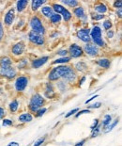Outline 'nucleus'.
Segmentation results:
<instances>
[{
  "label": "nucleus",
  "instance_id": "obj_1",
  "mask_svg": "<svg viewBox=\"0 0 122 146\" xmlns=\"http://www.w3.org/2000/svg\"><path fill=\"white\" fill-rule=\"evenodd\" d=\"M46 104V99L43 97V95L40 92H35L31 95V97L29 99V102H28L27 108H28V111L30 113L34 114L38 110L43 108Z\"/></svg>",
  "mask_w": 122,
  "mask_h": 146
},
{
  "label": "nucleus",
  "instance_id": "obj_2",
  "mask_svg": "<svg viewBox=\"0 0 122 146\" xmlns=\"http://www.w3.org/2000/svg\"><path fill=\"white\" fill-rule=\"evenodd\" d=\"M90 39H91V42L98 46L99 48H104L107 45L103 38L102 27L98 25L93 26L92 29H90Z\"/></svg>",
  "mask_w": 122,
  "mask_h": 146
},
{
  "label": "nucleus",
  "instance_id": "obj_3",
  "mask_svg": "<svg viewBox=\"0 0 122 146\" xmlns=\"http://www.w3.org/2000/svg\"><path fill=\"white\" fill-rule=\"evenodd\" d=\"M29 27L31 29V31L40 34V35L45 36L47 33V29L43 24L42 19L40 18L39 15L34 14L31 16L29 19Z\"/></svg>",
  "mask_w": 122,
  "mask_h": 146
},
{
  "label": "nucleus",
  "instance_id": "obj_4",
  "mask_svg": "<svg viewBox=\"0 0 122 146\" xmlns=\"http://www.w3.org/2000/svg\"><path fill=\"white\" fill-rule=\"evenodd\" d=\"M69 65H56V66L53 67L50 72L48 74V81L50 82H56L58 80H60L62 78V76H64V74L66 73V71L68 70Z\"/></svg>",
  "mask_w": 122,
  "mask_h": 146
},
{
  "label": "nucleus",
  "instance_id": "obj_5",
  "mask_svg": "<svg viewBox=\"0 0 122 146\" xmlns=\"http://www.w3.org/2000/svg\"><path fill=\"white\" fill-rule=\"evenodd\" d=\"M28 84H29V77L26 76H17L14 80V89L19 94H22L26 91Z\"/></svg>",
  "mask_w": 122,
  "mask_h": 146
},
{
  "label": "nucleus",
  "instance_id": "obj_6",
  "mask_svg": "<svg viewBox=\"0 0 122 146\" xmlns=\"http://www.w3.org/2000/svg\"><path fill=\"white\" fill-rule=\"evenodd\" d=\"M78 74L75 72V70L73 69V67L71 65H69L68 70L66 71V73L64 74V76H62V80H64L66 83H68L69 85H73V84L77 83L78 80Z\"/></svg>",
  "mask_w": 122,
  "mask_h": 146
},
{
  "label": "nucleus",
  "instance_id": "obj_7",
  "mask_svg": "<svg viewBox=\"0 0 122 146\" xmlns=\"http://www.w3.org/2000/svg\"><path fill=\"white\" fill-rule=\"evenodd\" d=\"M27 37H28V41L36 46H44L46 43L45 36L40 35V34L31 31V30L27 33Z\"/></svg>",
  "mask_w": 122,
  "mask_h": 146
},
{
  "label": "nucleus",
  "instance_id": "obj_8",
  "mask_svg": "<svg viewBox=\"0 0 122 146\" xmlns=\"http://www.w3.org/2000/svg\"><path fill=\"white\" fill-rule=\"evenodd\" d=\"M68 53L70 55V57L73 58H82L83 56L84 55V50H83V46L79 45L78 43H71L70 46L68 48Z\"/></svg>",
  "mask_w": 122,
  "mask_h": 146
},
{
  "label": "nucleus",
  "instance_id": "obj_9",
  "mask_svg": "<svg viewBox=\"0 0 122 146\" xmlns=\"http://www.w3.org/2000/svg\"><path fill=\"white\" fill-rule=\"evenodd\" d=\"M18 71L16 69V67H8L4 68V69H0V77L6 78L8 80H12L15 79L17 77Z\"/></svg>",
  "mask_w": 122,
  "mask_h": 146
},
{
  "label": "nucleus",
  "instance_id": "obj_10",
  "mask_svg": "<svg viewBox=\"0 0 122 146\" xmlns=\"http://www.w3.org/2000/svg\"><path fill=\"white\" fill-rule=\"evenodd\" d=\"M83 50L84 54L91 58H96L100 55V48L93 42L84 43V45L83 46Z\"/></svg>",
  "mask_w": 122,
  "mask_h": 146
},
{
  "label": "nucleus",
  "instance_id": "obj_11",
  "mask_svg": "<svg viewBox=\"0 0 122 146\" xmlns=\"http://www.w3.org/2000/svg\"><path fill=\"white\" fill-rule=\"evenodd\" d=\"M15 17H16V11L15 8H11L7 11L5 13L4 17H3V25H5V27H11L14 23Z\"/></svg>",
  "mask_w": 122,
  "mask_h": 146
},
{
  "label": "nucleus",
  "instance_id": "obj_12",
  "mask_svg": "<svg viewBox=\"0 0 122 146\" xmlns=\"http://www.w3.org/2000/svg\"><path fill=\"white\" fill-rule=\"evenodd\" d=\"M76 38L84 43L91 42L89 27H81L76 31Z\"/></svg>",
  "mask_w": 122,
  "mask_h": 146
},
{
  "label": "nucleus",
  "instance_id": "obj_13",
  "mask_svg": "<svg viewBox=\"0 0 122 146\" xmlns=\"http://www.w3.org/2000/svg\"><path fill=\"white\" fill-rule=\"evenodd\" d=\"M26 48V42L24 41H20V42H17L16 43H14V44L11 46V52L14 57H22V56L24 54Z\"/></svg>",
  "mask_w": 122,
  "mask_h": 146
},
{
  "label": "nucleus",
  "instance_id": "obj_14",
  "mask_svg": "<svg viewBox=\"0 0 122 146\" xmlns=\"http://www.w3.org/2000/svg\"><path fill=\"white\" fill-rule=\"evenodd\" d=\"M56 95L55 86L53 82H46L44 84V92H43V97L45 99H53Z\"/></svg>",
  "mask_w": 122,
  "mask_h": 146
},
{
  "label": "nucleus",
  "instance_id": "obj_15",
  "mask_svg": "<svg viewBox=\"0 0 122 146\" xmlns=\"http://www.w3.org/2000/svg\"><path fill=\"white\" fill-rule=\"evenodd\" d=\"M49 60H50L49 56H43V57L33 58L30 62V67L32 68V69H40V67L44 66V65L49 61Z\"/></svg>",
  "mask_w": 122,
  "mask_h": 146
},
{
  "label": "nucleus",
  "instance_id": "obj_16",
  "mask_svg": "<svg viewBox=\"0 0 122 146\" xmlns=\"http://www.w3.org/2000/svg\"><path fill=\"white\" fill-rule=\"evenodd\" d=\"M73 15L77 19H79L80 21H86L87 20V15L86 13V10L83 6L79 5L78 7L73 9Z\"/></svg>",
  "mask_w": 122,
  "mask_h": 146
},
{
  "label": "nucleus",
  "instance_id": "obj_17",
  "mask_svg": "<svg viewBox=\"0 0 122 146\" xmlns=\"http://www.w3.org/2000/svg\"><path fill=\"white\" fill-rule=\"evenodd\" d=\"M34 119V116L32 113H30L29 111H27V112H24L20 114L18 116V119L17 121L20 123H23V125H26V123H29L33 121Z\"/></svg>",
  "mask_w": 122,
  "mask_h": 146
},
{
  "label": "nucleus",
  "instance_id": "obj_18",
  "mask_svg": "<svg viewBox=\"0 0 122 146\" xmlns=\"http://www.w3.org/2000/svg\"><path fill=\"white\" fill-rule=\"evenodd\" d=\"M93 11L96 13L105 15L106 12L108 11V6L103 2H97L93 6Z\"/></svg>",
  "mask_w": 122,
  "mask_h": 146
},
{
  "label": "nucleus",
  "instance_id": "obj_19",
  "mask_svg": "<svg viewBox=\"0 0 122 146\" xmlns=\"http://www.w3.org/2000/svg\"><path fill=\"white\" fill-rule=\"evenodd\" d=\"M73 69L75 70L76 73L84 74L87 72V70H88V65H87L86 61L80 60V61H77V62L74 64Z\"/></svg>",
  "mask_w": 122,
  "mask_h": 146
},
{
  "label": "nucleus",
  "instance_id": "obj_20",
  "mask_svg": "<svg viewBox=\"0 0 122 146\" xmlns=\"http://www.w3.org/2000/svg\"><path fill=\"white\" fill-rule=\"evenodd\" d=\"M13 66V60L11 58L8 56H2L0 57V69H4V68L11 67Z\"/></svg>",
  "mask_w": 122,
  "mask_h": 146
},
{
  "label": "nucleus",
  "instance_id": "obj_21",
  "mask_svg": "<svg viewBox=\"0 0 122 146\" xmlns=\"http://www.w3.org/2000/svg\"><path fill=\"white\" fill-rule=\"evenodd\" d=\"M96 64L98 65L99 67L102 68V69H109L112 64V61L110 58H98L96 60Z\"/></svg>",
  "mask_w": 122,
  "mask_h": 146
},
{
  "label": "nucleus",
  "instance_id": "obj_22",
  "mask_svg": "<svg viewBox=\"0 0 122 146\" xmlns=\"http://www.w3.org/2000/svg\"><path fill=\"white\" fill-rule=\"evenodd\" d=\"M47 4L46 0H33L30 2V8L33 12H37L42 6Z\"/></svg>",
  "mask_w": 122,
  "mask_h": 146
},
{
  "label": "nucleus",
  "instance_id": "obj_23",
  "mask_svg": "<svg viewBox=\"0 0 122 146\" xmlns=\"http://www.w3.org/2000/svg\"><path fill=\"white\" fill-rule=\"evenodd\" d=\"M55 86L56 87V89H57L59 94H66V92L69 91V88H70V85H69L68 83H66L64 80H62V79L56 81V84Z\"/></svg>",
  "mask_w": 122,
  "mask_h": 146
},
{
  "label": "nucleus",
  "instance_id": "obj_24",
  "mask_svg": "<svg viewBox=\"0 0 122 146\" xmlns=\"http://www.w3.org/2000/svg\"><path fill=\"white\" fill-rule=\"evenodd\" d=\"M40 14H42L44 18H46V19H49V18L51 17L53 14H54L53 9H52V7L50 5L42 6V7L40 9Z\"/></svg>",
  "mask_w": 122,
  "mask_h": 146
},
{
  "label": "nucleus",
  "instance_id": "obj_25",
  "mask_svg": "<svg viewBox=\"0 0 122 146\" xmlns=\"http://www.w3.org/2000/svg\"><path fill=\"white\" fill-rule=\"evenodd\" d=\"M19 107H20V102H19V100L17 98H14L9 102V104L8 106V108H9V111L11 114H15L18 111Z\"/></svg>",
  "mask_w": 122,
  "mask_h": 146
},
{
  "label": "nucleus",
  "instance_id": "obj_26",
  "mask_svg": "<svg viewBox=\"0 0 122 146\" xmlns=\"http://www.w3.org/2000/svg\"><path fill=\"white\" fill-rule=\"evenodd\" d=\"M29 5V1L28 0H19L15 4V11L17 12H23L26 11V9Z\"/></svg>",
  "mask_w": 122,
  "mask_h": 146
},
{
  "label": "nucleus",
  "instance_id": "obj_27",
  "mask_svg": "<svg viewBox=\"0 0 122 146\" xmlns=\"http://www.w3.org/2000/svg\"><path fill=\"white\" fill-rule=\"evenodd\" d=\"M71 61V58L70 56H66V57H62V58H55V60H53L51 64L52 65H66L69 64Z\"/></svg>",
  "mask_w": 122,
  "mask_h": 146
},
{
  "label": "nucleus",
  "instance_id": "obj_28",
  "mask_svg": "<svg viewBox=\"0 0 122 146\" xmlns=\"http://www.w3.org/2000/svg\"><path fill=\"white\" fill-rule=\"evenodd\" d=\"M119 120H120V118H119V117L115 118V120H113V121H112V123H111L108 126H106V127H104V128H102V132L103 133V134H108V133H110V132L112 131V130L114 129L115 127L118 125V123H119Z\"/></svg>",
  "mask_w": 122,
  "mask_h": 146
},
{
  "label": "nucleus",
  "instance_id": "obj_29",
  "mask_svg": "<svg viewBox=\"0 0 122 146\" xmlns=\"http://www.w3.org/2000/svg\"><path fill=\"white\" fill-rule=\"evenodd\" d=\"M50 6L52 7L54 13L60 14V15H61V13L64 11V10L66 9L63 5L60 4V3H57V2H53V3H51V4H50Z\"/></svg>",
  "mask_w": 122,
  "mask_h": 146
},
{
  "label": "nucleus",
  "instance_id": "obj_30",
  "mask_svg": "<svg viewBox=\"0 0 122 146\" xmlns=\"http://www.w3.org/2000/svg\"><path fill=\"white\" fill-rule=\"evenodd\" d=\"M112 121H113L112 115L111 114H105L104 116H103L102 120L100 122V125H101V126H102V129L104 128V127H106V126H108L112 123Z\"/></svg>",
  "mask_w": 122,
  "mask_h": 146
},
{
  "label": "nucleus",
  "instance_id": "obj_31",
  "mask_svg": "<svg viewBox=\"0 0 122 146\" xmlns=\"http://www.w3.org/2000/svg\"><path fill=\"white\" fill-rule=\"evenodd\" d=\"M49 21H50V23L52 25H54V26H58V25H60V23L62 22V17L60 14L54 13L49 18Z\"/></svg>",
  "mask_w": 122,
  "mask_h": 146
},
{
  "label": "nucleus",
  "instance_id": "obj_32",
  "mask_svg": "<svg viewBox=\"0 0 122 146\" xmlns=\"http://www.w3.org/2000/svg\"><path fill=\"white\" fill-rule=\"evenodd\" d=\"M60 4H62L63 6L64 5L67 6V7H69V8L74 9V8H76L80 5V2L76 1V0H62Z\"/></svg>",
  "mask_w": 122,
  "mask_h": 146
},
{
  "label": "nucleus",
  "instance_id": "obj_33",
  "mask_svg": "<svg viewBox=\"0 0 122 146\" xmlns=\"http://www.w3.org/2000/svg\"><path fill=\"white\" fill-rule=\"evenodd\" d=\"M28 58H22L20 60H18L17 62V69L18 70H23V69H26V68L28 66Z\"/></svg>",
  "mask_w": 122,
  "mask_h": 146
},
{
  "label": "nucleus",
  "instance_id": "obj_34",
  "mask_svg": "<svg viewBox=\"0 0 122 146\" xmlns=\"http://www.w3.org/2000/svg\"><path fill=\"white\" fill-rule=\"evenodd\" d=\"M61 17H62V20H63L64 22L69 23V22L71 21V19H73V13H71L67 8H66L64 10V11L61 13Z\"/></svg>",
  "mask_w": 122,
  "mask_h": 146
},
{
  "label": "nucleus",
  "instance_id": "obj_35",
  "mask_svg": "<svg viewBox=\"0 0 122 146\" xmlns=\"http://www.w3.org/2000/svg\"><path fill=\"white\" fill-rule=\"evenodd\" d=\"M102 29L105 30V31H108L113 29V22L111 19H105L102 22Z\"/></svg>",
  "mask_w": 122,
  "mask_h": 146
},
{
  "label": "nucleus",
  "instance_id": "obj_36",
  "mask_svg": "<svg viewBox=\"0 0 122 146\" xmlns=\"http://www.w3.org/2000/svg\"><path fill=\"white\" fill-rule=\"evenodd\" d=\"M102 133V126H101V125H99L98 126L96 127L95 129L94 130H92L91 131V134H90V137L89 138L90 139H94V138H97L100 134Z\"/></svg>",
  "mask_w": 122,
  "mask_h": 146
},
{
  "label": "nucleus",
  "instance_id": "obj_37",
  "mask_svg": "<svg viewBox=\"0 0 122 146\" xmlns=\"http://www.w3.org/2000/svg\"><path fill=\"white\" fill-rule=\"evenodd\" d=\"M90 16H91V19L93 21H102L103 19H105L106 15H103V14H99V13H96V12H92L91 14H90Z\"/></svg>",
  "mask_w": 122,
  "mask_h": 146
},
{
  "label": "nucleus",
  "instance_id": "obj_38",
  "mask_svg": "<svg viewBox=\"0 0 122 146\" xmlns=\"http://www.w3.org/2000/svg\"><path fill=\"white\" fill-rule=\"evenodd\" d=\"M46 112H47V108L43 107L42 108H40V110H38L36 112L33 114V116L35 118H40V117H42Z\"/></svg>",
  "mask_w": 122,
  "mask_h": 146
},
{
  "label": "nucleus",
  "instance_id": "obj_39",
  "mask_svg": "<svg viewBox=\"0 0 122 146\" xmlns=\"http://www.w3.org/2000/svg\"><path fill=\"white\" fill-rule=\"evenodd\" d=\"M46 139H47V135L40 137V138H39L35 142H34L32 146H42L44 144V142L46 141Z\"/></svg>",
  "mask_w": 122,
  "mask_h": 146
},
{
  "label": "nucleus",
  "instance_id": "obj_40",
  "mask_svg": "<svg viewBox=\"0 0 122 146\" xmlns=\"http://www.w3.org/2000/svg\"><path fill=\"white\" fill-rule=\"evenodd\" d=\"M14 125V122L11 119H9V118H4V119L2 120V126L4 127H11V126H13Z\"/></svg>",
  "mask_w": 122,
  "mask_h": 146
},
{
  "label": "nucleus",
  "instance_id": "obj_41",
  "mask_svg": "<svg viewBox=\"0 0 122 146\" xmlns=\"http://www.w3.org/2000/svg\"><path fill=\"white\" fill-rule=\"evenodd\" d=\"M91 113V110H87V108H84V110H79L78 112L74 115V117L76 118V119H78L79 117H81L82 115H84V114H90Z\"/></svg>",
  "mask_w": 122,
  "mask_h": 146
},
{
  "label": "nucleus",
  "instance_id": "obj_42",
  "mask_svg": "<svg viewBox=\"0 0 122 146\" xmlns=\"http://www.w3.org/2000/svg\"><path fill=\"white\" fill-rule=\"evenodd\" d=\"M79 110H80V108H73V110H70L67 114L65 115V119H69V118H70V117L74 116V115L76 114Z\"/></svg>",
  "mask_w": 122,
  "mask_h": 146
},
{
  "label": "nucleus",
  "instance_id": "obj_43",
  "mask_svg": "<svg viewBox=\"0 0 122 146\" xmlns=\"http://www.w3.org/2000/svg\"><path fill=\"white\" fill-rule=\"evenodd\" d=\"M56 55H58L59 57L62 58V57H66V56H69V53H68V49H59V50H57L55 52Z\"/></svg>",
  "mask_w": 122,
  "mask_h": 146
},
{
  "label": "nucleus",
  "instance_id": "obj_44",
  "mask_svg": "<svg viewBox=\"0 0 122 146\" xmlns=\"http://www.w3.org/2000/svg\"><path fill=\"white\" fill-rule=\"evenodd\" d=\"M102 106V104L101 103V102H96V103L94 104H91L90 106H87V110H98V108H100Z\"/></svg>",
  "mask_w": 122,
  "mask_h": 146
},
{
  "label": "nucleus",
  "instance_id": "obj_45",
  "mask_svg": "<svg viewBox=\"0 0 122 146\" xmlns=\"http://www.w3.org/2000/svg\"><path fill=\"white\" fill-rule=\"evenodd\" d=\"M5 36V29H4V25H3L2 21H0V42L3 41Z\"/></svg>",
  "mask_w": 122,
  "mask_h": 146
},
{
  "label": "nucleus",
  "instance_id": "obj_46",
  "mask_svg": "<svg viewBox=\"0 0 122 146\" xmlns=\"http://www.w3.org/2000/svg\"><path fill=\"white\" fill-rule=\"evenodd\" d=\"M86 76H83L79 77L77 80V86L79 87V88L80 87H82L84 85V83L86 82Z\"/></svg>",
  "mask_w": 122,
  "mask_h": 146
},
{
  "label": "nucleus",
  "instance_id": "obj_47",
  "mask_svg": "<svg viewBox=\"0 0 122 146\" xmlns=\"http://www.w3.org/2000/svg\"><path fill=\"white\" fill-rule=\"evenodd\" d=\"M113 7H114L115 10L122 9V1H120V0H115V1L113 3Z\"/></svg>",
  "mask_w": 122,
  "mask_h": 146
},
{
  "label": "nucleus",
  "instance_id": "obj_48",
  "mask_svg": "<svg viewBox=\"0 0 122 146\" xmlns=\"http://www.w3.org/2000/svg\"><path fill=\"white\" fill-rule=\"evenodd\" d=\"M6 114H7V111L3 107L0 106V121H2L4 118L6 117Z\"/></svg>",
  "mask_w": 122,
  "mask_h": 146
},
{
  "label": "nucleus",
  "instance_id": "obj_49",
  "mask_svg": "<svg viewBox=\"0 0 122 146\" xmlns=\"http://www.w3.org/2000/svg\"><path fill=\"white\" fill-rule=\"evenodd\" d=\"M99 125H100V120L98 119V118H96V119L93 121V123H92L91 125H90V130H91V131H92V130L95 129L96 127L98 126Z\"/></svg>",
  "mask_w": 122,
  "mask_h": 146
},
{
  "label": "nucleus",
  "instance_id": "obj_50",
  "mask_svg": "<svg viewBox=\"0 0 122 146\" xmlns=\"http://www.w3.org/2000/svg\"><path fill=\"white\" fill-rule=\"evenodd\" d=\"M114 36H115V31L113 29H110V30H108V31H106V37H107L109 40L114 38Z\"/></svg>",
  "mask_w": 122,
  "mask_h": 146
},
{
  "label": "nucleus",
  "instance_id": "obj_51",
  "mask_svg": "<svg viewBox=\"0 0 122 146\" xmlns=\"http://www.w3.org/2000/svg\"><path fill=\"white\" fill-rule=\"evenodd\" d=\"M99 97V94H95V95H92L91 97H90L89 99H87V100L84 101V104L87 105V104H89V103H91V101H93L94 99H96V98H98Z\"/></svg>",
  "mask_w": 122,
  "mask_h": 146
},
{
  "label": "nucleus",
  "instance_id": "obj_52",
  "mask_svg": "<svg viewBox=\"0 0 122 146\" xmlns=\"http://www.w3.org/2000/svg\"><path fill=\"white\" fill-rule=\"evenodd\" d=\"M86 142V139H81L80 141L76 142V143L74 144V146H84Z\"/></svg>",
  "mask_w": 122,
  "mask_h": 146
},
{
  "label": "nucleus",
  "instance_id": "obj_53",
  "mask_svg": "<svg viewBox=\"0 0 122 146\" xmlns=\"http://www.w3.org/2000/svg\"><path fill=\"white\" fill-rule=\"evenodd\" d=\"M7 146H20V143L18 141H11L7 144Z\"/></svg>",
  "mask_w": 122,
  "mask_h": 146
},
{
  "label": "nucleus",
  "instance_id": "obj_54",
  "mask_svg": "<svg viewBox=\"0 0 122 146\" xmlns=\"http://www.w3.org/2000/svg\"><path fill=\"white\" fill-rule=\"evenodd\" d=\"M117 16H118V18H121L122 17V9H119V10H117Z\"/></svg>",
  "mask_w": 122,
  "mask_h": 146
},
{
  "label": "nucleus",
  "instance_id": "obj_55",
  "mask_svg": "<svg viewBox=\"0 0 122 146\" xmlns=\"http://www.w3.org/2000/svg\"><path fill=\"white\" fill-rule=\"evenodd\" d=\"M57 35H58V32L57 31H54L53 33L50 34V37H51V38H53V39H55Z\"/></svg>",
  "mask_w": 122,
  "mask_h": 146
},
{
  "label": "nucleus",
  "instance_id": "obj_56",
  "mask_svg": "<svg viewBox=\"0 0 122 146\" xmlns=\"http://www.w3.org/2000/svg\"><path fill=\"white\" fill-rule=\"evenodd\" d=\"M0 130H1V125H0Z\"/></svg>",
  "mask_w": 122,
  "mask_h": 146
}]
</instances>
